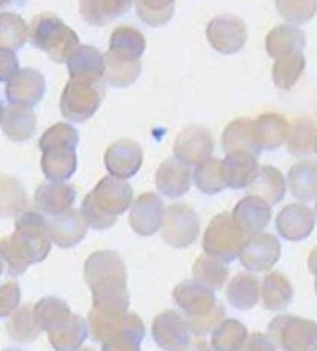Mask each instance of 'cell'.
<instances>
[{
    "mask_svg": "<svg viewBox=\"0 0 317 351\" xmlns=\"http://www.w3.org/2000/svg\"><path fill=\"white\" fill-rule=\"evenodd\" d=\"M316 217H317V202H316Z\"/></svg>",
    "mask_w": 317,
    "mask_h": 351,
    "instance_id": "cell-58",
    "label": "cell"
},
{
    "mask_svg": "<svg viewBox=\"0 0 317 351\" xmlns=\"http://www.w3.org/2000/svg\"><path fill=\"white\" fill-rule=\"evenodd\" d=\"M268 337L281 350H317V324L294 315H279L271 320Z\"/></svg>",
    "mask_w": 317,
    "mask_h": 351,
    "instance_id": "cell-9",
    "label": "cell"
},
{
    "mask_svg": "<svg viewBox=\"0 0 317 351\" xmlns=\"http://www.w3.org/2000/svg\"><path fill=\"white\" fill-rule=\"evenodd\" d=\"M2 130L5 136L12 141H27L36 132V115L28 106L12 104L5 108L3 115Z\"/></svg>",
    "mask_w": 317,
    "mask_h": 351,
    "instance_id": "cell-29",
    "label": "cell"
},
{
    "mask_svg": "<svg viewBox=\"0 0 317 351\" xmlns=\"http://www.w3.org/2000/svg\"><path fill=\"white\" fill-rule=\"evenodd\" d=\"M104 81L114 87H128L137 81L141 73L140 60L117 56L112 51L104 54Z\"/></svg>",
    "mask_w": 317,
    "mask_h": 351,
    "instance_id": "cell-34",
    "label": "cell"
},
{
    "mask_svg": "<svg viewBox=\"0 0 317 351\" xmlns=\"http://www.w3.org/2000/svg\"><path fill=\"white\" fill-rule=\"evenodd\" d=\"M2 271H3V261H2V256H0V276H2Z\"/></svg>",
    "mask_w": 317,
    "mask_h": 351,
    "instance_id": "cell-56",
    "label": "cell"
},
{
    "mask_svg": "<svg viewBox=\"0 0 317 351\" xmlns=\"http://www.w3.org/2000/svg\"><path fill=\"white\" fill-rule=\"evenodd\" d=\"M248 192L266 200L273 207L285 197L286 181L283 174L273 166H260L255 181L250 184Z\"/></svg>",
    "mask_w": 317,
    "mask_h": 351,
    "instance_id": "cell-35",
    "label": "cell"
},
{
    "mask_svg": "<svg viewBox=\"0 0 317 351\" xmlns=\"http://www.w3.org/2000/svg\"><path fill=\"white\" fill-rule=\"evenodd\" d=\"M84 279L93 292L94 308L104 312H127V266L119 253L101 250L91 254L84 265Z\"/></svg>",
    "mask_w": 317,
    "mask_h": 351,
    "instance_id": "cell-1",
    "label": "cell"
},
{
    "mask_svg": "<svg viewBox=\"0 0 317 351\" xmlns=\"http://www.w3.org/2000/svg\"><path fill=\"white\" fill-rule=\"evenodd\" d=\"M152 335L163 350H186L191 345V328L174 311H165L153 320Z\"/></svg>",
    "mask_w": 317,
    "mask_h": 351,
    "instance_id": "cell-15",
    "label": "cell"
},
{
    "mask_svg": "<svg viewBox=\"0 0 317 351\" xmlns=\"http://www.w3.org/2000/svg\"><path fill=\"white\" fill-rule=\"evenodd\" d=\"M290 127L287 120L279 114H263L253 120V132H255L257 141L261 149L273 152L278 149L290 135Z\"/></svg>",
    "mask_w": 317,
    "mask_h": 351,
    "instance_id": "cell-28",
    "label": "cell"
},
{
    "mask_svg": "<svg viewBox=\"0 0 317 351\" xmlns=\"http://www.w3.org/2000/svg\"><path fill=\"white\" fill-rule=\"evenodd\" d=\"M201 221L194 208L186 204H171L166 207L161 223V237L174 248H187L198 240Z\"/></svg>",
    "mask_w": 317,
    "mask_h": 351,
    "instance_id": "cell-10",
    "label": "cell"
},
{
    "mask_svg": "<svg viewBox=\"0 0 317 351\" xmlns=\"http://www.w3.org/2000/svg\"><path fill=\"white\" fill-rule=\"evenodd\" d=\"M133 0H81L79 14L89 25L104 27V25L127 14Z\"/></svg>",
    "mask_w": 317,
    "mask_h": 351,
    "instance_id": "cell-32",
    "label": "cell"
},
{
    "mask_svg": "<svg viewBox=\"0 0 317 351\" xmlns=\"http://www.w3.org/2000/svg\"><path fill=\"white\" fill-rule=\"evenodd\" d=\"M22 291L16 282H7L0 286V317H10L19 308Z\"/></svg>",
    "mask_w": 317,
    "mask_h": 351,
    "instance_id": "cell-50",
    "label": "cell"
},
{
    "mask_svg": "<svg viewBox=\"0 0 317 351\" xmlns=\"http://www.w3.org/2000/svg\"><path fill=\"white\" fill-rule=\"evenodd\" d=\"M248 340L247 327L235 319H224L214 328L211 345L214 350H242Z\"/></svg>",
    "mask_w": 317,
    "mask_h": 351,
    "instance_id": "cell-40",
    "label": "cell"
},
{
    "mask_svg": "<svg viewBox=\"0 0 317 351\" xmlns=\"http://www.w3.org/2000/svg\"><path fill=\"white\" fill-rule=\"evenodd\" d=\"M0 256L7 263L8 273L12 276L23 274L35 263L28 250L20 243V240L15 235L0 240Z\"/></svg>",
    "mask_w": 317,
    "mask_h": 351,
    "instance_id": "cell-46",
    "label": "cell"
},
{
    "mask_svg": "<svg viewBox=\"0 0 317 351\" xmlns=\"http://www.w3.org/2000/svg\"><path fill=\"white\" fill-rule=\"evenodd\" d=\"M27 206V192L19 179L0 174V217L10 219L23 212Z\"/></svg>",
    "mask_w": 317,
    "mask_h": 351,
    "instance_id": "cell-38",
    "label": "cell"
},
{
    "mask_svg": "<svg viewBox=\"0 0 317 351\" xmlns=\"http://www.w3.org/2000/svg\"><path fill=\"white\" fill-rule=\"evenodd\" d=\"M227 295L228 304L237 311H250L258 304V299L261 298L260 281L250 273H240L232 281L227 284Z\"/></svg>",
    "mask_w": 317,
    "mask_h": 351,
    "instance_id": "cell-31",
    "label": "cell"
},
{
    "mask_svg": "<svg viewBox=\"0 0 317 351\" xmlns=\"http://www.w3.org/2000/svg\"><path fill=\"white\" fill-rule=\"evenodd\" d=\"M277 10L286 22L304 25L314 19L317 0H277Z\"/></svg>",
    "mask_w": 317,
    "mask_h": 351,
    "instance_id": "cell-49",
    "label": "cell"
},
{
    "mask_svg": "<svg viewBox=\"0 0 317 351\" xmlns=\"http://www.w3.org/2000/svg\"><path fill=\"white\" fill-rule=\"evenodd\" d=\"M247 240L248 235L237 225L233 215L222 212L211 220L204 232L202 248L206 254L219 258L224 263H232L240 256Z\"/></svg>",
    "mask_w": 317,
    "mask_h": 351,
    "instance_id": "cell-7",
    "label": "cell"
},
{
    "mask_svg": "<svg viewBox=\"0 0 317 351\" xmlns=\"http://www.w3.org/2000/svg\"><path fill=\"white\" fill-rule=\"evenodd\" d=\"M30 40L54 62H66L71 53L79 46L76 32L53 14H41L33 19Z\"/></svg>",
    "mask_w": 317,
    "mask_h": 351,
    "instance_id": "cell-6",
    "label": "cell"
},
{
    "mask_svg": "<svg viewBox=\"0 0 317 351\" xmlns=\"http://www.w3.org/2000/svg\"><path fill=\"white\" fill-rule=\"evenodd\" d=\"M76 199V189L64 182H45L35 192V206L47 215H60L69 210Z\"/></svg>",
    "mask_w": 317,
    "mask_h": 351,
    "instance_id": "cell-24",
    "label": "cell"
},
{
    "mask_svg": "<svg viewBox=\"0 0 317 351\" xmlns=\"http://www.w3.org/2000/svg\"><path fill=\"white\" fill-rule=\"evenodd\" d=\"M173 299L185 312L191 333L206 337L225 317V308L215 298L214 291L198 281H183L173 291Z\"/></svg>",
    "mask_w": 317,
    "mask_h": 351,
    "instance_id": "cell-5",
    "label": "cell"
},
{
    "mask_svg": "<svg viewBox=\"0 0 317 351\" xmlns=\"http://www.w3.org/2000/svg\"><path fill=\"white\" fill-rule=\"evenodd\" d=\"M3 115H5V108H3V104L0 102V125L3 122Z\"/></svg>",
    "mask_w": 317,
    "mask_h": 351,
    "instance_id": "cell-54",
    "label": "cell"
},
{
    "mask_svg": "<svg viewBox=\"0 0 317 351\" xmlns=\"http://www.w3.org/2000/svg\"><path fill=\"white\" fill-rule=\"evenodd\" d=\"M8 2H10V0H0V8H2V7H5Z\"/></svg>",
    "mask_w": 317,
    "mask_h": 351,
    "instance_id": "cell-55",
    "label": "cell"
},
{
    "mask_svg": "<svg viewBox=\"0 0 317 351\" xmlns=\"http://www.w3.org/2000/svg\"><path fill=\"white\" fill-rule=\"evenodd\" d=\"M104 162L110 176L119 179H130L143 165V152L135 141L120 140L108 146Z\"/></svg>",
    "mask_w": 317,
    "mask_h": 351,
    "instance_id": "cell-17",
    "label": "cell"
},
{
    "mask_svg": "<svg viewBox=\"0 0 317 351\" xmlns=\"http://www.w3.org/2000/svg\"><path fill=\"white\" fill-rule=\"evenodd\" d=\"M317 138V127L311 119H299L290 127L287 135V152L294 156L311 153L314 149Z\"/></svg>",
    "mask_w": 317,
    "mask_h": 351,
    "instance_id": "cell-45",
    "label": "cell"
},
{
    "mask_svg": "<svg viewBox=\"0 0 317 351\" xmlns=\"http://www.w3.org/2000/svg\"><path fill=\"white\" fill-rule=\"evenodd\" d=\"M294 291L290 279L281 273H270L261 282V302L266 311L281 312L293 302Z\"/></svg>",
    "mask_w": 317,
    "mask_h": 351,
    "instance_id": "cell-33",
    "label": "cell"
},
{
    "mask_svg": "<svg viewBox=\"0 0 317 351\" xmlns=\"http://www.w3.org/2000/svg\"><path fill=\"white\" fill-rule=\"evenodd\" d=\"M193 278L202 286L209 287L212 291H219L228 278V269L225 263L219 258L204 254L194 261Z\"/></svg>",
    "mask_w": 317,
    "mask_h": 351,
    "instance_id": "cell-41",
    "label": "cell"
},
{
    "mask_svg": "<svg viewBox=\"0 0 317 351\" xmlns=\"http://www.w3.org/2000/svg\"><path fill=\"white\" fill-rule=\"evenodd\" d=\"M222 146L225 154L252 153L258 156L261 148L257 141L255 132H253V120L237 119L228 123L222 135Z\"/></svg>",
    "mask_w": 317,
    "mask_h": 351,
    "instance_id": "cell-27",
    "label": "cell"
},
{
    "mask_svg": "<svg viewBox=\"0 0 317 351\" xmlns=\"http://www.w3.org/2000/svg\"><path fill=\"white\" fill-rule=\"evenodd\" d=\"M314 212L303 204H290L277 217V230L287 241L306 240L314 230Z\"/></svg>",
    "mask_w": 317,
    "mask_h": 351,
    "instance_id": "cell-19",
    "label": "cell"
},
{
    "mask_svg": "<svg viewBox=\"0 0 317 351\" xmlns=\"http://www.w3.org/2000/svg\"><path fill=\"white\" fill-rule=\"evenodd\" d=\"M314 152H316V154H317V138H316V145H314Z\"/></svg>",
    "mask_w": 317,
    "mask_h": 351,
    "instance_id": "cell-57",
    "label": "cell"
},
{
    "mask_svg": "<svg viewBox=\"0 0 317 351\" xmlns=\"http://www.w3.org/2000/svg\"><path fill=\"white\" fill-rule=\"evenodd\" d=\"M87 335H89V322H86L76 313H69L60 324L48 330L49 343L54 350L60 351L81 348Z\"/></svg>",
    "mask_w": 317,
    "mask_h": 351,
    "instance_id": "cell-22",
    "label": "cell"
},
{
    "mask_svg": "<svg viewBox=\"0 0 317 351\" xmlns=\"http://www.w3.org/2000/svg\"><path fill=\"white\" fill-rule=\"evenodd\" d=\"M287 181L294 197L304 202L317 199V162L306 160L294 165L287 174Z\"/></svg>",
    "mask_w": 317,
    "mask_h": 351,
    "instance_id": "cell-36",
    "label": "cell"
},
{
    "mask_svg": "<svg viewBox=\"0 0 317 351\" xmlns=\"http://www.w3.org/2000/svg\"><path fill=\"white\" fill-rule=\"evenodd\" d=\"M207 40L215 51L235 54L247 43V25L235 15H220L211 20L206 30Z\"/></svg>",
    "mask_w": 317,
    "mask_h": 351,
    "instance_id": "cell-12",
    "label": "cell"
},
{
    "mask_svg": "<svg viewBox=\"0 0 317 351\" xmlns=\"http://www.w3.org/2000/svg\"><path fill=\"white\" fill-rule=\"evenodd\" d=\"M48 227L53 243H56L60 248H71L84 240L89 225L82 212L69 208L60 215H54L48 221Z\"/></svg>",
    "mask_w": 317,
    "mask_h": 351,
    "instance_id": "cell-21",
    "label": "cell"
},
{
    "mask_svg": "<svg viewBox=\"0 0 317 351\" xmlns=\"http://www.w3.org/2000/svg\"><path fill=\"white\" fill-rule=\"evenodd\" d=\"M257 154L252 153H228L225 154L224 169L227 187L231 189H245L255 181L258 169Z\"/></svg>",
    "mask_w": 317,
    "mask_h": 351,
    "instance_id": "cell-26",
    "label": "cell"
},
{
    "mask_svg": "<svg viewBox=\"0 0 317 351\" xmlns=\"http://www.w3.org/2000/svg\"><path fill=\"white\" fill-rule=\"evenodd\" d=\"M71 79L82 81H102L104 79V54L89 45H79L66 61Z\"/></svg>",
    "mask_w": 317,
    "mask_h": 351,
    "instance_id": "cell-25",
    "label": "cell"
},
{
    "mask_svg": "<svg viewBox=\"0 0 317 351\" xmlns=\"http://www.w3.org/2000/svg\"><path fill=\"white\" fill-rule=\"evenodd\" d=\"M79 133L69 123H56L43 133L38 141L41 171L48 181L64 182L76 173V148Z\"/></svg>",
    "mask_w": 317,
    "mask_h": 351,
    "instance_id": "cell-4",
    "label": "cell"
},
{
    "mask_svg": "<svg viewBox=\"0 0 317 351\" xmlns=\"http://www.w3.org/2000/svg\"><path fill=\"white\" fill-rule=\"evenodd\" d=\"M233 220L248 237L261 233L270 225L271 206L258 195H247L240 199L232 212Z\"/></svg>",
    "mask_w": 317,
    "mask_h": 351,
    "instance_id": "cell-20",
    "label": "cell"
},
{
    "mask_svg": "<svg viewBox=\"0 0 317 351\" xmlns=\"http://www.w3.org/2000/svg\"><path fill=\"white\" fill-rule=\"evenodd\" d=\"M193 181L199 191L207 195H215L227 187L225 179L224 161L217 158H209L201 165L196 166Z\"/></svg>",
    "mask_w": 317,
    "mask_h": 351,
    "instance_id": "cell-37",
    "label": "cell"
},
{
    "mask_svg": "<svg viewBox=\"0 0 317 351\" xmlns=\"http://www.w3.org/2000/svg\"><path fill=\"white\" fill-rule=\"evenodd\" d=\"M145 48H147V41L137 28L119 27L112 33L108 51L117 56L128 58V60H140L141 54L145 53Z\"/></svg>",
    "mask_w": 317,
    "mask_h": 351,
    "instance_id": "cell-39",
    "label": "cell"
},
{
    "mask_svg": "<svg viewBox=\"0 0 317 351\" xmlns=\"http://www.w3.org/2000/svg\"><path fill=\"white\" fill-rule=\"evenodd\" d=\"M30 36V28L20 15L12 12L0 14V48L20 49Z\"/></svg>",
    "mask_w": 317,
    "mask_h": 351,
    "instance_id": "cell-43",
    "label": "cell"
},
{
    "mask_svg": "<svg viewBox=\"0 0 317 351\" xmlns=\"http://www.w3.org/2000/svg\"><path fill=\"white\" fill-rule=\"evenodd\" d=\"M156 189L169 199L183 197L191 187L189 166L179 161L178 158H171L161 162L155 176Z\"/></svg>",
    "mask_w": 317,
    "mask_h": 351,
    "instance_id": "cell-23",
    "label": "cell"
},
{
    "mask_svg": "<svg viewBox=\"0 0 317 351\" xmlns=\"http://www.w3.org/2000/svg\"><path fill=\"white\" fill-rule=\"evenodd\" d=\"M104 94H106V87L102 81L71 79L61 94V114L69 122H86L97 112Z\"/></svg>",
    "mask_w": 317,
    "mask_h": 351,
    "instance_id": "cell-8",
    "label": "cell"
},
{
    "mask_svg": "<svg viewBox=\"0 0 317 351\" xmlns=\"http://www.w3.org/2000/svg\"><path fill=\"white\" fill-rule=\"evenodd\" d=\"M247 350H274L277 345L273 343L270 337L261 335V333H253L252 337H248L247 345H245Z\"/></svg>",
    "mask_w": 317,
    "mask_h": 351,
    "instance_id": "cell-52",
    "label": "cell"
},
{
    "mask_svg": "<svg viewBox=\"0 0 317 351\" xmlns=\"http://www.w3.org/2000/svg\"><path fill=\"white\" fill-rule=\"evenodd\" d=\"M165 204L160 195L153 192H145L130 207V227L133 232L140 237H150L161 228L163 219H165Z\"/></svg>",
    "mask_w": 317,
    "mask_h": 351,
    "instance_id": "cell-16",
    "label": "cell"
},
{
    "mask_svg": "<svg viewBox=\"0 0 317 351\" xmlns=\"http://www.w3.org/2000/svg\"><path fill=\"white\" fill-rule=\"evenodd\" d=\"M45 77L40 71L33 68L20 69L14 77L8 81L5 95L10 104L35 107L45 95Z\"/></svg>",
    "mask_w": 317,
    "mask_h": 351,
    "instance_id": "cell-18",
    "label": "cell"
},
{
    "mask_svg": "<svg viewBox=\"0 0 317 351\" xmlns=\"http://www.w3.org/2000/svg\"><path fill=\"white\" fill-rule=\"evenodd\" d=\"M14 235L28 250L33 261L41 263L51 252V235L48 221L38 212H25L16 219Z\"/></svg>",
    "mask_w": 317,
    "mask_h": 351,
    "instance_id": "cell-11",
    "label": "cell"
},
{
    "mask_svg": "<svg viewBox=\"0 0 317 351\" xmlns=\"http://www.w3.org/2000/svg\"><path fill=\"white\" fill-rule=\"evenodd\" d=\"M33 313H35L36 324L40 325V328L48 332L54 325L60 324L66 315H69L71 311L64 300L58 298H43L33 306Z\"/></svg>",
    "mask_w": 317,
    "mask_h": 351,
    "instance_id": "cell-47",
    "label": "cell"
},
{
    "mask_svg": "<svg viewBox=\"0 0 317 351\" xmlns=\"http://www.w3.org/2000/svg\"><path fill=\"white\" fill-rule=\"evenodd\" d=\"M87 320L93 340L104 350H140L145 337V325L135 313L104 312L93 307Z\"/></svg>",
    "mask_w": 317,
    "mask_h": 351,
    "instance_id": "cell-3",
    "label": "cell"
},
{
    "mask_svg": "<svg viewBox=\"0 0 317 351\" xmlns=\"http://www.w3.org/2000/svg\"><path fill=\"white\" fill-rule=\"evenodd\" d=\"M306 68V58L303 53L290 54V56L278 58L273 66V81L277 87L283 90H290L299 81Z\"/></svg>",
    "mask_w": 317,
    "mask_h": 351,
    "instance_id": "cell-44",
    "label": "cell"
},
{
    "mask_svg": "<svg viewBox=\"0 0 317 351\" xmlns=\"http://www.w3.org/2000/svg\"><path fill=\"white\" fill-rule=\"evenodd\" d=\"M19 71V60L14 49L0 48V82H8Z\"/></svg>",
    "mask_w": 317,
    "mask_h": 351,
    "instance_id": "cell-51",
    "label": "cell"
},
{
    "mask_svg": "<svg viewBox=\"0 0 317 351\" xmlns=\"http://www.w3.org/2000/svg\"><path fill=\"white\" fill-rule=\"evenodd\" d=\"M307 267H309L311 274L316 276V281H317V246L312 250L309 254V260H307Z\"/></svg>",
    "mask_w": 317,
    "mask_h": 351,
    "instance_id": "cell-53",
    "label": "cell"
},
{
    "mask_svg": "<svg viewBox=\"0 0 317 351\" xmlns=\"http://www.w3.org/2000/svg\"><path fill=\"white\" fill-rule=\"evenodd\" d=\"M176 0H137V14L150 27L168 23L174 14Z\"/></svg>",
    "mask_w": 317,
    "mask_h": 351,
    "instance_id": "cell-48",
    "label": "cell"
},
{
    "mask_svg": "<svg viewBox=\"0 0 317 351\" xmlns=\"http://www.w3.org/2000/svg\"><path fill=\"white\" fill-rule=\"evenodd\" d=\"M265 46L266 53L278 60V58L290 56V54L303 53L304 46H306V36L298 28L290 27V25H279L266 35Z\"/></svg>",
    "mask_w": 317,
    "mask_h": 351,
    "instance_id": "cell-30",
    "label": "cell"
},
{
    "mask_svg": "<svg viewBox=\"0 0 317 351\" xmlns=\"http://www.w3.org/2000/svg\"><path fill=\"white\" fill-rule=\"evenodd\" d=\"M133 204V189L125 179L102 178L82 200V215L91 228L107 230L117 217L127 212Z\"/></svg>",
    "mask_w": 317,
    "mask_h": 351,
    "instance_id": "cell-2",
    "label": "cell"
},
{
    "mask_svg": "<svg viewBox=\"0 0 317 351\" xmlns=\"http://www.w3.org/2000/svg\"><path fill=\"white\" fill-rule=\"evenodd\" d=\"M174 156L187 166H198L214 153V138L206 127L191 125L178 133L173 146Z\"/></svg>",
    "mask_w": 317,
    "mask_h": 351,
    "instance_id": "cell-13",
    "label": "cell"
},
{
    "mask_svg": "<svg viewBox=\"0 0 317 351\" xmlns=\"http://www.w3.org/2000/svg\"><path fill=\"white\" fill-rule=\"evenodd\" d=\"M281 256V245L271 233H257L250 237L242 250L239 260L245 269L253 273H266L277 265Z\"/></svg>",
    "mask_w": 317,
    "mask_h": 351,
    "instance_id": "cell-14",
    "label": "cell"
},
{
    "mask_svg": "<svg viewBox=\"0 0 317 351\" xmlns=\"http://www.w3.org/2000/svg\"><path fill=\"white\" fill-rule=\"evenodd\" d=\"M8 335L16 343H30L38 338L41 328L36 324L35 313H33L32 306H23L12 313L10 319L7 322Z\"/></svg>",
    "mask_w": 317,
    "mask_h": 351,
    "instance_id": "cell-42",
    "label": "cell"
}]
</instances>
